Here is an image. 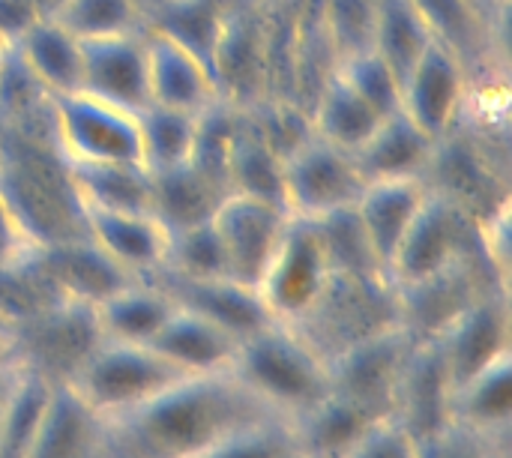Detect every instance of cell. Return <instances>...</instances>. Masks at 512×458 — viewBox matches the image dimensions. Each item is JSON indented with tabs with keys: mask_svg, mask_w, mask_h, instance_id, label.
Masks as SVG:
<instances>
[{
	"mask_svg": "<svg viewBox=\"0 0 512 458\" xmlns=\"http://www.w3.org/2000/svg\"><path fill=\"white\" fill-rule=\"evenodd\" d=\"M270 414L231 372L189 375L108 420V458H198L243 423Z\"/></svg>",
	"mask_w": 512,
	"mask_h": 458,
	"instance_id": "cell-1",
	"label": "cell"
},
{
	"mask_svg": "<svg viewBox=\"0 0 512 458\" xmlns=\"http://www.w3.org/2000/svg\"><path fill=\"white\" fill-rule=\"evenodd\" d=\"M0 195L36 249L87 237V210L51 138V114L0 129Z\"/></svg>",
	"mask_w": 512,
	"mask_h": 458,
	"instance_id": "cell-2",
	"label": "cell"
},
{
	"mask_svg": "<svg viewBox=\"0 0 512 458\" xmlns=\"http://www.w3.org/2000/svg\"><path fill=\"white\" fill-rule=\"evenodd\" d=\"M231 375L282 420H294L330 393L327 357L303 333L276 321L240 342Z\"/></svg>",
	"mask_w": 512,
	"mask_h": 458,
	"instance_id": "cell-3",
	"label": "cell"
},
{
	"mask_svg": "<svg viewBox=\"0 0 512 458\" xmlns=\"http://www.w3.org/2000/svg\"><path fill=\"white\" fill-rule=\"evenodd\" d=\"M183 378L189 375L168 363L153 345L102 339L66 384L108 423L141 408Z\"/></svg>",
	"mask_w": 512,
	"mask_h": 458,
	"instance_id": "cell-4",
	"label": "cell"
},
{
	"mask_svg": "<svg viewBox=\"0 0 512 458\" xmlns=\"http://www.w3.org/2000/svg\"><path fill=\"white\" fill-rule=\"evenodd\" d=\"M477 255V216L429 186L420 213L390 261L387 282L393 291H402Z\"/></svg>",
	"mask_w": 512,
	"mask_h": 458,
	"instance_id": "cell-5",
	"label": "cell"
},
{
	"mask_svg": "<svg viewBox=\"0 0 512 458\" xmlns=\"http://www.w3.org/2000/svg\"><path fill=\"white\" fill-rule=\"evenodd\" d=\"M51 138L69 165L141 162L138 114L84 90L51 99Z\"/></svg>",
	"mask_w": 512,
	"mask_h": 458,
	"instance_id": "cell-6",
	"label": "cell"
},
{
	"mask_svg": "<svg viewBox=\"0 0 512 458\" xmlns=\"http://www.w3.org/2000/svg\"><path fill=\"white\" fill-rule=\"evenodd\" d=\"M333 279V264L324 246L318 222L294 219L285 228V237L258 282V294L276 324L297 327L321 303Z\"/></svg>",
	"mask_w": 512,
	"mask_h": 458,
	"instance_id": "cell-7",
	"label": "cell"
},
{
	"mask_svg": "<svg viewBox=\"0 0 512 458\" xmlns=\"http://www.w3.org/2000/svg\"><path fill=\"white\" fill-rule=\"evenodd\" d=\"M366 180L351 153L309 135L282 156V204L294 219H327L351 210Z\"/></svg>",
	"mask_w": 512,
	"mask_h": 458,
	"instance_id": "cell-8",
	"label": "cell"
},
{
	"mask_svg": "<svg viewBox=\"0 0 512 458\" xmlns=\"http://www.w3.org/2000/svg\"><path fill=\"white\" fill-rule=\"evenodd\" d=\"M417 336L405 324L369 333L327 360L330 390L351 399L372 417H390L402 372Z\"/></svg>",
	"mask_w": 512,
	"mask_h": 458,
	"instance_id": "cell-9",
	"label": "cell"
},
{
	"mask_svg": "<svg viewBox=\"0 0 512 458\" xmlns=\"http://www.w3.org/2000/svg\"><path fill=\"white\" fill-rule=\"evenodd\" d=\"M471 78L474 75L468 66L450 48L429 42V48L402 78L399 111L441 144L462 126Z\"/></svg>",
	"mask_w": 512,
	"mask_h": 458,
	"instance_id": "cell-10",
	"label": "cell"
},
{
	"mask_svg": "<svg viewBox=\"0 0 512 458\" xmlns=\"http://www.w3.org/2000/svg\"><path fill=\"white\" fill-rule=\"evenodd\" d=\"M288 222H291V213L282 204L228 192L213 216V225L225 252L228 279L258 291V282L267 273L285 237Z\"/></svg>",
	"mask_w": 512,
	"mask_h": 458,
	"instance_id": "cell-11",
	"label": "cell"
},
{
	"mask_svg": "<svg viewBox=\"0 0 512 458\" xmlns=\"http://www.w3.org/2000/svg\"><path fill=\"white\" fill-rule=\"evenodd\" d=\"M12 330L21 345V363L57 384H66L102 342L96 312L69 300L48 306Z\"/></svg>",
	"mask_w": 512,
	"mask_h": 458,
	"instance_id": "cell-12",
	"label": "cell"
},
{
	"mask_svg": "<svg viewBox=\"0 0 512 458\" xmlns=\"http://www.w3.org/2000/svg\"><path fill=\"white\" fill-rule=\"evenodd\" d=\"M435 342L456 387L495 360L510 357V294L498 288L483 291L435 336Z\"/></svg>",
	"mask_w": 512,
	"mask_h": 458,
	"instance_id": "cell-13",
	"label": "cell"
},
{
	"mask_svg": "<svg viewBox=\"0 0 512 458\" xmlns=\"http://www.w3.org/2000/svg\"><path fill=\"white\" fill-rule=\"evenodd\" d=\"M81 90L135 114L147 108V27L81 42Z\"/></svg>",
	"mask_w": 512,
	"mask_h": 458,
	"instance_id": "cell-14",
	"label": "cell"
},
{
	"mask_svg": "<svg viewBox=\"0 0 512 458\" xmlns=\"http://www.w3.org/2000/svg\"><path fill=\"white\" fill-rule=\"evenodd\" d=\"M147 87L150 105H165L189 114H204L219 96V84L207 60L189 51L174 36L147 24Z\"/></svg>",
	"mask_w": 512,
	"mask_h": 458,
	"instance_id": "cell-15",
	"label": "cell"
},
{
	"mask_svg": "<svg viewBox=\"0 0 512 458\" xmlns=\"http://www.w3.org/2000/svg\"><path fill=\"white\" fill-rule=\"evenodd\" d=\"M453 393L456 384L435 339H417L408 366L399 381L393 414L414 438L444 429L453 423Z\"/></svg>",
	"mask_w": 512,
	"mask_h": 458,
	"instance_id": "cell-16",
	"label": "cell"
},
{
	"mask_svg": "<svg viewBox=\"0 0 512 458\" xmlns=\"http://www.w3.org/2000/svg\"><path fill=\"white\" fill-rule=\"evenodd\" d=\"M429 195V183L423 177H405V180H372L363 186L354 216L360 222V231L387 276L390 261L408 234L414 216L420 213L423 201Z\"/></svg>",
	"mask_w": 512,
	"mask_h": 458,
	"instance_id": "cell-17",
	"label": "cell"
},
{
	"mask_svg": "<svg viewBox=\"0 0 512 458\" xmlns=\"http://www.w3.org/2000/svg\"><path fill=\"white\" fill-rule=\"evenodd\" d=\"M87 237L132 279H153L165 267L168 228L153 213L87 210Z\"/></svg>",
	"mask_w": 512,
	"mask_h": 458,
	"instance_id": "cell-18",
	"label": "cell"
},
{
	"mask_svg": "<svg viewBox=\"0 0 512 458\" xmlns=\"http://www.w3.org/2000/svg\"><path fill=\"white\" fill-rule=\"evenodd\" d=\"M36 261L60 300L81 303L90 309H96L105 297L132 282V276L120 270L90 237L39 249Z\"/></svg>",
	"mask_w": 512,
	"mask_h": 458,
	"instance_id": "cell-19",
	"label": "cell"
},
{
	"mask_svg": "<svg viewBox=\"0 0 512 458\" xmlns=\"http://www.w3.org/2000/svg\"><path fill=\"white\" fill-rule=\"evenodd\" d=\"M153 279L174 297L177 306L210 318L240 342L273 324L261 294L234 279H168V276H153Z\"/></svg>",
	"mask_w": 512,
	"mask_h": 458,
	"instance_id": "cell-20",
	"label": "cell"
},
{
	"mask_svg": "<svg viewBox=\"0 0 512 458\" xmlns=\"http://www.w3.org/2000/svg\"><path fill=\"white\" fill-rule=\"evenodd\" d=\"M438 153V141H432L423 129H417L402 111L387 114L375 132L351 153L363 180H405L429 174Z\"/></svg>",
	"mask_w": 512,
	"mask_h": 458,
	"instance_id": "cell-21",
	"label": "cell"
},
{
	"mask_svg": "<svg viewBox=\"0 0 512 458\" xmlns=\"http://www.w3.org/2000/svg\"><path fill=\"white\" fill-rule=\"evenodd\" d=\"M27 458H108L105 420L69 384H54Z\"/></svg>",
	"mask_w": 512,
	"mask_h": 458,
	"instance_id": "cell-22",
	"label": "cell"
},
{
	"mask_svg": "<svg viewBox=\"0 0 512 458\" xmlns=\"http://www.w3.org/2000/svg\"><path fill=\"white\" fill-rule=\"evenodd\" d=\"M435 42L450 48L471 75L495 69L498 30L474 0H411Z\"/></svg>",
	"mask_w": 512,
	"mask_h": 458,
	"instance_id": "cell-23",
	"label": "cell"
},
{
	"mask_svg": "<svg viewBox=\"0 0 512 458\" xmlns=\"http://www.w3.org/2000/svg\"><path fill=\"white\" fill-rule=\"evenodd\" d=\"M153 348L183 375H222L231 372L240 339H234L210 318L174 306L171 318L153 339Z\"/></svg>",
	"mask_w": 512,
	"mask_h": 458,
	"instance_id": "cell-24",
	"label": "cell"
},
{
	"mask_svg": "<svg viewBox=\"0 0 512 458\" xmlns=\"http://www.w3.org/2000/svg\"><path fill=\"white\" fill-rule=\"evenodd\" d=\"M174 297L156 279H132L111 297H105L93 312L102 339L153 345L159 330L174 312Z\"/></svg>",
	"mask_w": 512,
	"mask_h": 458,
	"instance_id": "cell-25",
	"label": "cell"
},
{
	"mask_svg": "<svg viewBox=\"0 0 512 458\" xmlns=\"http://www.w3.org/2000/svg\"><path fill=\"white\" fill-rule=\"evenodd\" d=\"M9 48H15L21 63L51 99L81 90V39L72 36L57 18L42 15Z\"/></svg>",
	"mask_w": 512,
	"mask_h": 458,
	"instance_id": "cell-26",
	"label": "cell"
},
{
	"mask_svg": "<svg viewBox=\"0 0 512 458\" xmlns=\"http://www.w3.org/2000/svg\"><path fill=\"white\" fill-rule=\"evenodd\" d=\"M453 423L492 438L510 441L512 435V354L480 369L453 393Z\"/></svg>",
	"mask_w": 512,
	"mask_h": 458,
	"instance_id": "cell-27",
	"label": "cell"
},
{
	"mask_svg": "<svg viewBox=\"0 0 512 458\" xmlns=\"http://www.w3.org/2000/svg\"><path fill=\"white\" fill-rule=\"evenodd\" d=\"M153 177V216L168 228V234L210 222L225 201L228 189L201 171L195 162L150 174Z\"/></svg>",
	"mask_w": 512,
	"mask_h": 458,
	"instance_id": "cell-28",
	"label": "cell"
},
{
	"mask_svg": "<svg viewBox=\"0 0 512 458\" xmlns=\"http://www.w3.org/2000/svg\"><path fill=\"white\" fill-rule=\"evenodd\" d=\"M372 420L378 417L330 390L321 402H315L309 411L297 414L288 423L300 458H345Z\"/></svg>",
	"mask_w": 512,
	"mask_h": 458,
	"instance_id": "cell-29",
	"label": "cell"
},
{
	"mask_svg": "<svg viewBox=\"0 0 512 458\" xmlns=\"http://www.w3.org/2000/svg\"><path fill=\"white\" fill-rule=\"evenodd\" d=\"M225 186L228 192L237 195H252L282 204V153L267 141V135L258 129L249 111L240 114L228 147Z\"/></svg>",
	"mask_w": 512,
	"mask_h": 458,
	"instance_id": "cell-30",
	"label": "cell"
},
{
	"mask_svg": "<svg viewBox=\"0 0 512 458\" xmlns=\"http://www.w3.org/2000/svg\"><path fill=\"white\" fill-rule=\"evenodd\" d=\"M381 120L384 114H378L363 96H357L333 69L321 81L315 105L309 108L312 135L345 153H354Z\"/></svg>",
	"mask_w": 512,
	"mask_h": 458,
	"instance_id": "cell-31",
	"label": "cell"
},
{
	"mask_svg": "<svg viewBox=\"0 0 512 458\" xmlns=\"http://www.w3.org/2000/svg\"><path fill=\"white\" fill-rule=\"evenodd\" d=\"M84 210L153 213V177L141 162L69 165Z\"/></svg>",
	"mask_w": 512,
	"mask_h": 458,
	"instance_id": "cell-32",
	"label": "cell"
},
{
	"mask_svg": "<svg viewBox=\"0 0 512 458\" xmlns=\"http://www.w3.org/2000/svg\"><path fill=\"white\" fill-rule=\"evenodd\" d=\"M201 114L147 105L138 111V135H141V162L150 174L171 171L189 165L198 144Z\"/></svg>",
	"mask_w": 512,
	"mask_h": 458,
	"instance_id": "cell-33",
	"label": "cell"
},
{
	"mask_svg": "<svg viewBox=\"0 0 512 458\" xmlns=\"http://www.w3.org/2000/svg\"><path fill=\"white\" fill-rule=\"evenodd\" d=\"M54 384L48 375L21 363L3 420H0V458H27L51 402Z\"/></svg>",
	"mask_w": 512,
	"mask_h": 458,
	"instance_id": "cell-34",
	"label": "cell"
},
{
	"mask_svg": "<svg viewBox=\"0 0 512 458\" xmlns=\"http://www.w3.org/2000/svg\"><path fill=\"white\" fill-rule=\"evenodd\" d=\"M432 33L417 15L411 0H375V36L372 48L393 66L399 81L429 48Z\"/></svg>",
	"mask_w": 512,
	"mask_h": 458,
	"instance_id": "cell-35",
	"label": "cell"
},
{
	"mask_svg": "<svg viewBox=\"0 0 512 458\" xmlns=\"http://www.w3.org/2000/svg\"><path fill=\"white\" fill-rule=\"evenodd\" d=\"M156 276H168V279H228L225 252H222L213 219L174 231L171 240H168L165 267Z\"/></svg>",
	"mask_w": 512,
	"mask_h": 458,
	"instance_id": "cell-36",
	"label": "cell"
},
{
	"mask_svg": "<svg viewBox=\"0 0 512 458\" xmlns=\"http://www.w3.org/2000/svg\"><path fill=\"white\" fill-rule=\"evenodd\" d=\"M51 18H57L81 42L147 27V15L135 0H63Z\"/></svg>",
	"mask_w": 512,
	"mask_h": 458,
	"instance_id": "cell-37",
	"label": "cell"
},
{
	"mask_svg": "<svg viewBox=\"0 0 512 458\" xmlns=\"http://www.w3.org/2000/svg\"><path fill=\"white\" fill-rule=\"evenodd\" d=\"M321 33L333 63L369 51L375 36V0H321Z\"/></svg>",
	"mask_w": 512,
	"mask_h": 458,
	"instance_id": "cell-38",
	"label": "cell"
},
{
	"mask_svg": "<svg viewBox=\"0 0 512 458\" xmlns=\"http://www.w3.org/2000/svg\"><path fill=\"white\" fill-rule=\"evenodd\" d=\"M198 458H300V450L288 420L258 417L228 432Z\"/></svg>",
	"mask_w": 512,
	"mask_h": 458,
	"instance_id": "cell-39",
	"label": "cell"
},
{
	"mask_svg": "<svg viewBox=\"0 0 512 458\" xmlns=\"http://www.w3.org/2000/svg\"><path fill=\"white\" fill-rule=\"evenodd\" d=\"M333 72L357 93L363 96L378 114H393L399 111V90H402V81L399 75L393 72V66L375 51H360V54H351L339 63H333Z\"/></svg>",
	"mask_w": 512,
	"mask_h": 458,
	"instance_id": "cell-40",
	"label": "cell"
},
{
	"mask_svg": "<svg viewBox=\"0 0 512 458\" xmlns=\"http://www.w3.org/2000/svg\"><path fill=\"white\" fill-rule=\"evenodd\" d=\"M417 458H510V441H492L459 423H447L417 438Z\"/></svg>",
	"mask_w": 512,
	"mask_h": 458,
	"instance_id": "cell-41",
	"label": "cell"
},
{
	"mask_svg": "<svg viewBox=\"0 0 512 458\" xmlns=\"http://www.w3.org/2000/svg\"><path fill=\"white\" fill-rule=\"evenodd\" d=\"M345 458H417V438L396 417H378L366 426Z\"/></svg>",
	"mask_w": 512,
	"mask_h": 458,
	"instance_id": "cell-42",
	"label": "cell"
},
{
	"mask_svg": "<svg viewBox=\"0 0 512 458\" xmlns=\"http://www.w3.org/2000/svg\"><path fill=\"white\" fill-rule=\"evenodd\" d=\"M33 252H39V249L30 243V237L24 234L21 222L15 219V213L9 210L6 198L0 195V270L27 261Z\"/></svg>",
	"mask_w": 512,
	"mask_h": 458,
	"instance_id": "cell-43",
	"label": "cell"
},
{
	"mask_svg": "<svg viewBox=\"0 0 512 458\" xmlns=\"http://www.w3.org/2000/svg\"><path fill=\"white\" fill-rule=\"evenodd\" d=\"M42 18L36 0H0V48L15 45L33 21Z\"/></svg>",
	"mask_w": 512,
	"mask_h": 458,
	"instance_id": "cell-44",
	"label": "cell"
},
{
	"mask_svg": "<svg viewBox=\"0 0 512 458\" xmlns=\"http://www.w3.org/2000/svg\"><path fill=\"white\" fill-rule=\"evenodd\" d=\"M12 366H21V345H18L15 330L0 321V372Z\"/></svg>",
	"mask_w": 512,
	"mask_h": 458,
	"instance_id": "cell-45",
	"label": "cell"
},
{
	"mask_svg": "<svg viewBox=\"0 0 512 458\" xmlns=\"http://www.w3.org/2000/svg\"><path fill=\"white\" fill-rule=\"evenodd\" d=\"M18 369L21 366H12V369H3L0 372V420H3V411H6V402H9V393H12V384H15Z\"/></svg>",
	"mask_w": 512,
	"mask_h": 458,
	"instance_id": "cell-46",
	"label": "cell"
},
{
	"mask_svg": "<svg viewBox=\"0 0 512 458\" xmlns=\"http://www.w3.org/2000/svg\"><path fill=\"white\" fill-rule=\"evenodd\" d=\"M474 3H477L489 18H495V21H498V15H501L504 6H507V0H474Z\"/></svg>",
	"mask_w": 512,
	"mask_h": 458,
	"instance_id": "cell-47",
	"label": "cell"
},
{
	"mask_svg": "<svg viewBox=\"0 0 512 458\" xmlns=\"http://www.w3.org/2000/svg\"><path fill=\"white\" fill-rule=\"evenodd\" d=\"M135 3L141 6V12L147 15V24H150V18H153V15H156V12H159V9H162L168 0H135Z\"/></svg>",
	"mask_w": 512,
	"mask_h": 458,
	"instance_id": "cell-48",
	"label": "cell"
},
{
	"mask_svg": "<svg viewBox=\"0 0 512 458\" xmlns=\"http://www.w3.org/2000/svg\"><path fill=\"white\" fill-rule=\"evenodd\" d=\"M0 51H3V48H0Z\"/></svg>",
	"mask_w": 512,
	"mask_h": 458,
	"instance_id": "cell-49",
	"label": "cell"
}]
</instances>
